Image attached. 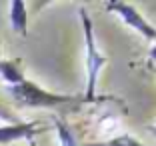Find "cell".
I'll return each mask as SVG.
<instances>
[{"label":"cell","mask_w":156,"mask_h":146,"mask_svg":"<svg viewBox=\"0 0 156 146\" xmlns=\"http://www.w3.org/2000/svg\"><path fill=\"white\" fill-rule=\"evenodd\" d=\"M8 92L20 106H28V108H58V106H64V104L84 102L82 98H78V96L48 92V90H44V88H40L38 84L30 82V80H24V82H20V84L10 86Z\"/></svg>","instance_id":"cell-1"},{"label":"cell","mask_w":156,"mask_h":146,"mask_svg":"<svg viewBox=\"0 0 156 146\" xmlns=\"http://www.w3.org/2000/svg\"><path fill=\"white\" fill-rule=\"evenodd\" d=\"M80 20H82V30H84V44H86V94L82 100L84 102H94L96 100V84L100 70L106 66V56L100 52L96 46V38H94V28H92V20L88 18V14L84 8H80Z\"/></svg>","instance_id":"cell-2"},{"label":"cell","mask_w":156,"mask_h":146,"mask_svg":"<svg viewBox=\"0 0 156 146\" xmlns=\"http://www.w3.org/2000/svg\"><path fill=\"white\" fill-rule=\"evenodd\" d=\"M106 12L118 14L132 30L140 32L144 38H148V40H156V28L152 26L142 14L138 12V8H134L132 4L120 2V0H110V2H106Z\"/></svg>","instance_id":"cell-3"},{"label":"cell","mask_w":156,"mask_h":146,"mask_svg":"<svg viewBox=\"0 0 156 146\" xmlns=\"http://www.w3.org/2000/svg\"><path fill=\"white\" fill-rule=\"evenodd\" d=\"M38 134V124L36 122H20V124H10V126L0 128V144H8L14 140H30L32 136Z\"/></svg>","instance_id":"cell-4"},{"label":"cell","mask_w":156,"mask_h":146,"mask_svg":"<svg viewBox=\"0 0 156 146\" xmlns=\"http://www.w3.org/2000/svg\"><path fill=\"white\" fill-rule=\"evenodd\" d=\"M28 22V16H26V8H24V2L22 0H12L10 2V24H12V30L26 36V26Z\"/></svg>","instance_id":"cell-5"},{"label":"cell","mask_w":156,"mask_h":146,"mask_svg":"<svg viewBox=\"0 0 156 146\" xmlns=\"http://www.w3.org/2000/svg\"><path fill=\"white\" fill-rule=\"evenodd\" d=\"M0 74L6 82H10V86L24 82V76L20 72V68L16 66V62H0Z\"/></svg>","instance_id":"cell-6"},{"label":"cell","mask_w":156,"mask_h":146,"mask_svg":"<svg viewBox=\"0 0 156 146\" xmlns=\"http://www.w3.org/2000/svg\"><path fill=\"white\" fill-rule=\"evenodd\" d=\"M86 146H146L142 142H138L136 138H132L130 134H120V136H114L110 140H104V142H92V144Z\"/></svg>","instance_id":"cell-7"},{"label":"cell","mask_w":156,"mask_h":146,"mask_svg":"<svg viewBox=\"0 0 156 146\" xmlns=\"http://www.w3.org/2000/svg\"><path fill=\"white\" fill-rule=\"evenodd\" d=\"M56 132H58L60 146H78L76 144V138H74V134H72V130H70L62 120H56Z\"/></svg>","instance_id":"cell-8"},{"label":"cell","mask_w":156,"mask_h":146,"mask_svg":"<svg viewBox=\"0 0 156 146\" xmlns=\"http://www.w3.org/2000/svg\"><path fill=\"white\" fill-rule=\"evenodd\" d=\"M152 62H156V44L150 48V64H152Z\"/></svg>","instance_id":"cell-9"},{"label":"cell","mask_w":156,"mask_h":146,"mask_svg":"<svg viewBox=\"0 0 156 146\" xmlns=\"http://www.w3.org/2000/svg\"><path fill=\"white\" fill-rule=\"evenodd\" d=\"M150 132H152V134H156V126H150Z\"/></svg>","instance_id":"cell-10"},{"label":"cell","mask_w":156,"mask_h":146,"mask_svg":"<svg viewBox=\"0 0 156 146\" xmlns=\"http://www.w3.org/2000/svg\"><path fill=\"white\" fill-rule=\"evenodd\" d=\"M150 68H152V72H156V68H154V66H150Z\"/></svg>","instance_id":"cell-11"}]
</instances>
